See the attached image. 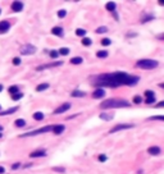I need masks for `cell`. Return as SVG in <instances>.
Listing matches in <instances>:
<instances>
[{
	"instance_id": "obj_30",
	"label": "cell",
	"mask_w": 164,
	"mask_h": 174,
	"mask_svg": "<svg viewBox=\"0 0 164 174\" xmlns=\"http://www.w3.org/2000/svg\"><path fill=\"white\" fill-rule=\"evenodd\" d=\"M106 31H108V28L105 26H102V27L96 28V33H105Z\"/></svg>"
},
{
	"instance_id": "obj_23",
	"label": "cell",
	"mask_w": 164,
	"mask_h": 174,
	"mask_svg": "<svg viewBox=\"0 0 164 174\" xmlns=\"http://www.w3.org/2000/svg\"><path fill=\"white\" fill-rule=\"evenodd\" d=\"M33 119H35V120H43V119H44V114H43L41 112H36V113L33 114Z\"/></svg>"
},
{
	"instance_id": "obj_21",
	"label": "cell",
	"mask_w": 164,
	"mask_h": 174,
	"mask_svg": "<svg viewBox=\"0 0 164 174\" xmlns=\"http://www.w3.org/2000/svg\"><path fill=\"white\" fill-rule=\"evenodd\" d=\"M82 62H83V59L82 58H80V56H76V58H72L71 59V64H82Z\"/></svg>"
},
{
	"instance_id": "obj_9",
	"label": "cell",
	"mask_w": 164,
	"mask_h": 174,
	"mask_svg": "<svg viewBox=\"0 0 164 174\" xmlns=\"http://www.w3.org/2000/svg\"><path fill=\"white\" fill-rule=\"evenodd\" d=\"M9 28H10V23L8 21H1V22H0V33L8 32Z\"/></svg>"
},
{
	"instance_id": "obj_26",
	"label": "cell",
	"mask_w": 164,
	"mask_h": 174,
	"mask_svg": "<svg viewBox=\"0 0 164 174\" xmlns=\"http://www.w3.org/2000/svg\"><path fill=\"white\" fill-rule=\"evenodd\" d=\"M91 44H92L91 38H89V37H85V38H82V45H83V46H90Z\"/></svg>"
},
{
	"instance_id": "obj_18",
	"label": "cell",
	"mask_w": 164,
	"mask_h": 174,
	"mask_svg": "<svg viewBox=\"0 0 164 174\" xmlns=\"http://www.w3.org/2000/svg\"><path fill=\"white\" fill-rule=\"evenodd\" d=\"M151 19H154V16H151V14H144L142 18H141V22L146 23V22H149V21H151Z\"/></svg>"
},
{
	"instance_id": "obj_4",
	"label": "cell",
	"mask_w": 164,
	"mask_h": 174,
	"mask_svg": "<svg viewBox=\"0 0 164 174\" xmlns=\"http://www.w3.org/2000/svg\"><path fill=\"white\" fill-rule=\"evenodd\" d=\"M51 129H53V126H45L44 128H39V129H35V131H30V132H27V133L21 134V137H30V136H35V134L46 133V132H50Z\"/></svg>"
},
{
	"instance_id": "obj_24",
	"label": "cell",
	"mask_w": 164,
	"mask_h": 174,
	"mask_svg": "<svg viewBox=\"0 0 164 174\" xmlns=\"http://www.w3.org/2000/svg\"><path fill=\"white\" fill-rule=\"evenodd\" d=\"M14 124H16V127H24L26 126V120L24 119H17L14 122Z\"/></svg>"
},
{
	"instance_id": "obj_2",
	"label": "cell",
	"mask_w": 164,
	"mask_h": 174,
	"mask_svg": "<svg viewBox=\"0 0 164 174\" xmlns=\"http://www.w3.org/2000/svg\"><path fill=\"white\" fill-rule=\"evenodd\" d=\"M130 102L123 99H108L100 104L102 109H116V108H128Z\"/></svg>"
},
{
	"instance_id": "obj_15",
	"label": "cell",
	"mask_w": 164,
	"mask_h": 174,
	"mask_svg": "<svg viewBox=\"0 0 164 174\" xmlns=\"http://www.w3.org/2000/svg\"><path fill=\"white\" fill-rule=\"evenodd\" d=\"M51 33H54L55 36L63 37V28L62 27H54L53 30H51Z\"/></svg>"
},
{
	"instance_id": "obj_42",
	"label": "cell",
	"mask_w": 164,
	"mask_h": 174,
	"mask_svg": "<svg viewBox=\"0 0 164 174\" xmlns=\"http://www.w3.org/2000/svg\"><path fill=\"white\" fill-rule=\"evenodd\" d=\"M53 170H55V172H60V173H63L64 172V168H53Z\"/></svg>"
},
{
	"instance_id": "obj_33",
	"label": "cell",
	"mask_w": 164,
	"mask_h": 174,
	"mask_svg": "<svg viewBox=\"0 0 164 174\" xmlns=\"http://www.w3.org/2000/svg\"><path fill=\"white\" fill-rule=\"evenodd\" d=\"M110 44H111L110 38H103L102 40V45H104V46H109Z\"/></svg>"
},
{
	"instance_id": "obj_35",
	"label": "cell",
	"mask_w": 164,
	"mask_h": 174,
	"mask_svg": "<svg viewBox=\"0 0 164 174\" xmlns=\"http://www.w3.org/2000/svg\"><path fill=\"white\" fill-rule=\"evenodd\" d=\"M141 101H142V97L141 96H135L133 97V102H135V104H140Z\"/></svg>"
},
{
	"instance_id": "obj_38",
	"label": "cell",
	"mask_w": 164,
	"mask_h": 174,
	"mask_svg": "<svg viewBox=\"0 0 164 174\" xmlns=\"http://www.w3.org/2000/svg\"><path fill=\"white\" fill-rule=\"evenodd\" d=\"M106 159L108 158H106L105 155H99V161H103L104 163V161H106Z\"/></svg>"
},
{
	"instance_id": "obj_40",
	"label": "cell",
	"mask_w": 164,
	"mask_h": 174,
	"mask_svg": "<svg viewBox=\"0 0 164 174\" xmlns=\"http://www.w3.org/2000/svg\"><path fill=\"white\" fill-rule=\"evenodd\" d=\"M150 120H154V119H159V120H163L164 118H163V116L162 115H160V116H151V118H149Z\"/></svg>"
},
{
	"instance_id": "obj_50",
	"label": "cell",
	"mask_w": 164,
	"mask_h": 174,
	"mask_svg": "<svg viewBox=\"0 0 164 174\" xmlns=\"http://www.w3.org/2000/svg\"><path fill=\"white\" fill-rule=\"evenodd\" d=\"M0 13H1V10H0Z\"/></svg>"
},
{
	"instance_id": "obj_25",
	"label": "cell",
	"mask_w": 164,
	"mask_h": 174,
	"mask_svg": "<svg viewBox=\"0 0 164 174\" xmlns=\"http://www.w3.org/2000/svg\"><path fill=\"white\" fill-rule=\"evenodd\" d=\"M8 91H9L10 95H16L17 92H19V91H18V86H10Z\"/></svg>"
},
{
	"instance_id": "obj_11",
	"label": "cell",
	"mask_w": 164,
	"mask_h": 174,
	"mask_svg": "<svg viewBox=\"0 0 164 174\" xmlns=\"http://www.w3.org/2000/svg\"><path fill=\"white\" fill-rule=\"evenodd\" d=\"M104 95H105V91H104L103 88H97V90L94 91L92 97H94V99H103Z\"/></svg>"
},
{
	"instance_id": "obj_44",
	"label": "cell",
	"mask_w": 164,
	"mask_h": 174,
	"mask_svg": "<svg viewBox=\"0 0 164 174\" xmlns=\"http://www.w3.org/2000/svg\"><path fill=\"white\" fill-rule=\"evenodd\" d=\"M5 172V169H4V166H0V174H3Z\"/></svg>"
},
{
	"instance_id": "obj_6",
	"label": "cell",
	"mask_w": 164,
	"mask_h": 174,
	"mask_svg": "<svg viewBox=\"0 0 164 174\" xmlns=\"http://www.w3.org/2000/svg\"><path fill=\"white\" fill-rule=\"evenodd\" d=\"M133 127V124H118V126L113 127L109 132L110 133H114V132H118V131H122V129H130Z\"/></svg>"
},
{
	"instance_id": "obj_20",
	"label": "cell",
	"mask_w": 164,
	"mask_h": 174,
	"mask_svg": "<svg viewBox=\"0 0 164 174\" xmlns=\"http://www.w3.org/2000/svg\"><path fill=\"white\" fill-rule=\"evenodd\" d=\"M72 96L73 97H82V96H85V92L83 91H78V90H75V91H72Z\"/></svg>"
},
{
	"instance_id": "obj_39",
	"label": "cell",
	"mask_w": 164,
	"mask_h": 174,
	"mask_svg": "<svg viewBox=\"0 0 164 174\" xmlns=\"http://www.w3.org/2000/svg\"><path fill=\"white\" fill-rule=\"evenodd\" d=\"M155 101V97H151V99H146L145 100V102L146 104H153V102Z\"/></svg>"
},
{
	"instance_id": "obj_22",
	"label": "cell",
	"mask_w": 164,
	"mask_h": 174,
	"mask_svg": "<svg viewBox=\"0 0 164 174\" xmlns=\"http://www.w3.org/2000/svg\"><path fill=\"white\" fill-rule=\"evenodd\" d=\"M49 88V83H41V85H39V86L36 87V91H45V90H48Z\"/></svg>"
},
{
	"instance_id": "obj_32",
	"label": "cell",
	"mask_w": 164,
	"mask_h": 174,
	"mask_svg": "<svg viewBox=\"0 0 164 174\" xmlns=\"http://www.w3.org/2000/svg\"><path fill=\"white\" fill-rule=\"evenodd\" d=\"M22 97H23V95L21 94V92H17L16 95H12V99H13V100H14V101L19 100V99H22Z\"/></svg>"
},
{
	"instance_id": "obj_5",
	"label": "cell",
	"mask_w": 164,
	"mask_h": 174,
	"mask_svg": "<svg viewBox=\"0 0 164 174\" xmlns=\"http://www.w3.org/2000/svg\"><path fill=\"white\" fill-rule=\"evenodd\" d=\"M36 46L31 45V44H24L23 46H21V54L23 55H32L36 53Z\"/></svg>"
},
{
	"instance_id": "obj_13",
	"label": "cell",
	"mask_w": 164,
	"mask_h": 174,
	"mask_svg": "<svg viewBox=\"0 0 164 174\" xmlns=\"http://www.w3.org/2000/svg\"><path fill=\"white\" fill-rule=\"evenodd\" d=\"M148 152H149L150 155L156 156V155L160 154V147H159V146H150V147L148 148Z\"/></svg>"
},
{
	"instance_id": "obj_29",
	"label": "cell",
	"mask_w": 164,
	"mask_h": 174,
	"mask_svg": "<svg viewBox=\"0 0 164 174\" xmlns=\"http://www.w3.org/2000/svg\"><path fill=\"white\" fill-rule=\"evenodd\" d=\"M76 35L82 37V36H85V35H86V31L82 30V28H77V30H76Z\"/></svg>"
},
{
	"instance_id": "obj_10",
	"label": "cell",
	"mask_w": 164,
	"mask_h": 174,
	"mask_svg": "<svg viewBox=\"0 0 164 174\" xmlns=\"http://www.w3.org/2000/svg\"><path fill=\"white\" fill-rule=\"evenodd\" d=\"M64 129H65V127L63 126V124H55V126H53V133L54 134H62L63 132H64Z\"/></svg>"
},
{
	"instance_id": "obj_36",
	"label": "cell",
	"mask_w": 164,
	"mask_h": 174,
	"mask_svg": "<svg viewBox=\"0 0 164 174\" xmlns=\"http://www.w3.org/2000/svg\"><path fill=\"white\" fill-rule=\"evenodd\" d=\"M58 51H55V50H51L50 51V56H51V58H58Z\"/></svg>"
},
{
	"instance_id": "obj_12",
	"label": "cell",
	"mask_w": 164,
	"mask_h": 174,
	"mask_svg": "<svg viewBox=\"0 0 164 174\" xmlns=\"http://www.w3.org/2000/svg\"><path fill=\"white\" fill-rule=\"evenodd\" d=\"M30 156L31 158H43V156H46V152H45V150H36L31 152Z\"/></svg>"
},
{
	"instance_id": "obj_28",
	"label": "cell",
	"mask_w": 164,
	"mask_h": 174,
	"mask_svg": "<svg viewBox=\"0 0 164 174\" xmlns=\"http://www.w3.org/2000/svg\"><path fill=\"white\" fill-rule=\"evenodd\" d=\"M96 56H97V58H106V56H108V51H102V50H100V51L96 53Z\"/></svg>"
},
{
	"instance_id": "obj_14",
	"label": "cell",
	"mask_w": 164,
	"mask_h": 174,
	"mask_svg": "<svg viewBox=\"0 0 164 174\" xmlns=\"http://www.w3.org/2000/svg\"><path fill=\"white\" fill-rule=\"evenodd\" d=\"M12 9L14 10V12H21V10L23 9V4L21 1H14L12 4Z\"/></svg>"
},
{
	"instance_id": "obj_45",
	"label": "cell",
	"mask_w": 164,
	"mask_h": 174,
	"mask_svg": "<svg viewBox=\"0 0 164 174\" xmlns=\"http://www.w3.org/2000/svg\"><path fill=\"white\" fill-rule=\"evenodd\" d=\"M158 3H159V5H163V4H164V1H163V0H159Z\"/></svg>"
},
{
	"instance_id": "obj_8",
	"label": "cell",
	"mask_w": 164,
	"mask_h": 174,
	"mask_svg": "<svg viewBox=\"0 0 164 174\" xmlns=\"http://www.w3.org/2000/svg\"><path fill=\"white\" fill-rule=\"evenodd\" d=\"M69 108H71V104H69V102H65V104H63L59 106V108L55 109L54 114H63V113H65L67 110H69Z\"/></svg>"
},
{
	"instance_id": "obj_43",
	"label": "cell",
	"mask_w": 164,
	"mask_h": 174,
	"mask_svg": "<svg viewBox=\"0 0 164 174\" xmlns=\"http://www.w3.org/2000/svg\"><path fill=\"white\" fill-rule=\"evenodd\" d=\"M156 106H158V108H163V106H164V102H163V101H160V102H159V104L156 105Z\"/></svg>"
},
{
	"instance_id": "obj_46",
	"label": "cell",
	"mask_w": 164,
	"mask_h": 174,
	"mask_svg": "<svg viewBox=\"0 0 164 174\" xmlns=\"http://www.w3.org/2000/svg\"><path fill=\"white\" fill-rule=\"evenodd\" d=\"M3 88H4V87H3V85H0V92L3 91Z\"/></svg>"
},
{
	"instance_id": "obj_27",
	"label": "cell",
	"mask_w": 164,
	"mask_h": 174,
	"mask_svg": "<svg viewBox=\"0 0 164 174\" xmlns=\"http://www.w3.org/2000/svg\"><path fill=\"white\" fill-rule=\"evenodd\" d=\"M58 54H60V55H68L69 54V49L68 48H62L60 50L58 51Z\"/></svg>"
},
{
	"instance_id": "obj_16",
	"label": "cell",
	"mask_w": 164,
	"mask_h": 174,
	"mask_svg": "<svg viewBox=\"0 0 164 174\" xmlns=\"http://www.w3.org/2000/svg\"><path fill=\"white\" fill-rule=\"evenodd\" d=\"M18 108H12V109H6L5 112H0V116H4V115H9V114H13V113H16Z\"/></svg>"
},
{
	"instance_id": "obj_47",
	"label": "cell",
	"mask_w": 164,
	"mask_h": 174,
	"mask_svg": "<svg viewBox=\"0 0 164 174\" xmlns=\"http://www.w3.org/2000/svg\"><path fill=\"white\" fill-rule=\"evenodd\" d=\"M1 131H3V127H1V126H0V132H1Z\"/></svg>"
},
{
	"instance_id": "obj_37",
	"label": "cell",
	"mask_w": 164,
	"mask_h": 174,
	"mask_svg": "<svg viewBox=\"0 0 164 174\" xmlns=\"http://www.w3.org/2000/svg\"><path fill=\"white\" fill-rule=\"evenodd\" d=\"M13 64H14V65H19L21 64V59L19 58H14V59H13Z\"/></svg>"
},
{
	"instance_id": "obj_3",
	"label": "cell",
	"mask_w": 164,
	"mask_h": 174,
	"mask_svg": "<svg viewBox=\"0 0 164 174\" xmlns=\"http://www.w3.org/2000/svg\"><path fill=\"white\" fill-rule=\"evenodd\" d=\"M158 60H153V59H141L137 62V67L141 69H154L158 67Z\"/></svg>"
},
{
	"instance_id": "obj_1",
	"label": "cell",
	"mask_w": 164,
	"mask_h": 174,
	"mask_svg": "<svg viewBox=\"0 0 164 174\" xmlns=\"http://www.w3.org/2000/svg\"><path fill=\"white\" fill-rule=\"evenodd\" d=\"M140 81L137 76H131L124 72H116V73H105L100 74L96 78H94V82L96 86H106V87H119V86H135Z\"/></svg>"
},
{
	"instance_id": "obj_19",
	"label": "cell",
	"mask_w": 164,
	"mask_h": 174,
	"mask_svg": "<svg viewBox=\"0 0 164 174\" xmlns=\"http://www.w3.org/2000/svg\"><path fill=\"white\" fill-rule=\"evenodd\" d=\"M100 118H102L103 120H111L114 118V115L108 114V113H102V114H100Z\"/></svg>"
},
{
	"instance_id": "obj_17",
	"label": "cell",
	"mask_w": 164,
	"mask_h": 174,
	"mask_svg": "<svg viewBox=\"0 0 164 174\" xmlns=\"http://www.w3.org/2000/svg\"><path fill=\"white\" fill-rule=\"evenodd\" d=\"M105 8H106V10H109V12H111V13H114V10H116V8H117V5H116V3H113V1H109V3H106Z\"/></svg>"
},
{
	"instance_id": "obj_34",
	"label": "cell",
	"mask_w": 164,
	"mask_h": 174,
	"mask_svg": "<svg viewBox=\"0 0 164 174\" xmlns=\"http://www.w3.org/2000/svg\"><path fill=\"white\" fill-rule=\"evenodd\" d=\"M65 14H67L65 10H59V12H58V17H59V18H64Z\"/></svg>"
},
{
	"instance_id": "obj_31",
	"label": "cell",
	"mask_w": 164,
	"mask_h": 174,
	"mask_svg": "<svg viewBox=\"0 0 164 174\" xmlns=\"http://www.w3.org/2000/svg\"><path fill=\"white\" fill-rule=\"evenodd\" d=\"M145 96H146V99H151V97H155V94L153 91L148 90V91H145Z\"/></svg>"
},
{
	"instance_id": "obj_7",
	"label": "cell",
	"mask_w": 164,
	"mask_h": 174,
	"mask_svg": "<svg viewBox=\"0 0 164 174\" xmlns=\"http://www.w3.org/2000/svg\"><path fill=\"white\" fill-rule=\"evenodd\" d=\"M63 62H55V63H49V64H44V65H39L36 68V70H44V69H48V68H54V67H59L62 65Z\"/></svg>"
},
{
	"instance_id": "obj_49",
	"label": "cell",
	"mask_w": 164,
	"mask_h": 174,
	"mask_svg": "<svg viewBox=\"0 0 164 174\" xmlns=\"http://www.w3.org/2000/svg\"><path fill=\"white\" fill-rule=\"evenodd\" d=\"M0 110H1V105H0Z\"/></svg>"
},
{
	"instance_id": "obj_48",
	"label": "cell",
	"mask_w": 164,
	"mask_h": 174,
	"mask_svg": "<svg viewBox=\"0 0 164 174\" xmlns=\"http://www.w3.org/2000/svg\"><path fill=\"white\" fill-rule=\"evenodd\" d=\"M1 136H3V134H1V132H0V138H1Z\"/></svg>"
},
{
	"instance_id": "obj_41",
	"label": "cell",
	"mask_w": 164,
	"mask_h": 174,
	"mask_svg": "<svg viewBox=\"0 0 164 174\" xmlns=\"http://www.w3.org/2000/svg\"><path fill=\"white\" fill-rule=\"evenodd\" d=\"M19 166H21V164H19V163H16V164H13V166H12V169H13V170H16V169H18V168H19Z\"/></svg>"
}]
</instances>
